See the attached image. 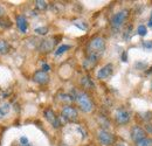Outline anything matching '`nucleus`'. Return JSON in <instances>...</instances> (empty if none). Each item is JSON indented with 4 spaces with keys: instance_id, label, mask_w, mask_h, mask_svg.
I'll return each instance as SVG.
<instances>
[{
    "instance_id": "obj_1",
    "label": "nucleus",
    "mask_w": 152,
    "mask_h": 146,
    "mask_svg": "<svg viewBox=\"0 0 152 146\" xmlns=\"http://www.w3.org/2000/svg\"><path fill=\"white\" fill-rule=\"evenodd\" d=\"M104 50H105V41L101 36H96L91 39L87 47L88 57L96 60V61H98V58L103 55Z\"/></svg>"
},
{
    "instance_id": "obj_2",
    "label": "nucleus",
    "mask_w": 152,
    "mask_h": 146,
    "mask_svg": "<svg viewBox=\"0 0 152 146\" xmlns=\"http://www.w3.org/2000/svg\"><path fill=\"white\" fill-rule=\"evenodd\" d=\"M77 105L80 107V109L86 113H89L94 110V103L91 101V98L89 97V95L84 91H76L74 95Z\"/></svg>"
},
{
    "instance_id": "obj_3",
    "label": "nucleus",
    "mask_w": 152,
    "mask_h": 146,
    "mask_svg": "<svg viewBox=\"0 0 152 146\" xmlns=\"http://www.w3.org/2000/svg\"><path fill=\"white\" fill-rule=\"evenodd\" d=\"M97 139L103 146H110L115 143V136L104 128L97 131Z\"/></svg>"
},
{
    "instance_id": "obj_4",
    "label": "nucleus",
    "mask_w": 152,
    "mask_h": 146,
    "mask_svg": "<svg viewBox=\"0 0 152 146\" xmlns=\"http://www.w3.org/2000/svg\"><path fill=\"white\" fill-rule=\"evenodd\" d=\"M128 15H129V11L128 9H122L119 12H117L114 17L111 18V27L115 28V29H118L119 27L123 26V23L125 22V20L128 19Z\"/></svg>"
},
{
    "instance_id": "obj_5",
    "label": "nucleus",
    "mask_w": 152,
    "mask_h": 146,
    "mask_svg": "<svg viewBox=\"0 0 152 146\" xmlns=\"http://www.w3.org/2000/svg\"><path fill=\"white\" fill-rule=\"evenodd\" d=\"M131 113L125 109H118L115 112V122L118 125H125L130 122Z\"/></svg>"
},
{
    "instance_id": "obj_6",
    "label": "nucleus",
    "mask_w": 152,
    "mask_h": 146,
    "mask_svg": "<svg viewBox=\"0 0 152 146\" xmlns=\"http://www.w3.org/2000/svg\"><path fill=\"white\" fill-rule=\"evenodd\" d=\"M62 117L68 122H76L78 119V112L77 110L72 105H66L62 108Z\"/></svg>"
},
{
    "instance_id": "obj_7",
    "label": "nucleus",
    "mask_w": 152,
    "mask_h": 146,
    "mask_svg": "<svg viewBox=\"0 0 152 146\" xmlns=\"http://www.w3.org/2000/svg\"><path fill=\"white\" fill-rule=\"evenodd\" d=\"M130 136H131V139H132L134 143L146 138V132L143 128H140L139 125H133L130 131Z\"/></svg>"
},
{
    "instance_id": "obj_8",
    "label": "nucleus",
    "mask_w": 152,
    "mask_h": 146,
    "mask_svg": "<svg viewBox=\"0 0 152 146\" xmlns=\"http://www.w3.org/2000/svg\"><path fill=\"white\" fill-rule=\"evenodd\" d=\"M114 73V66L111 63H108L103 66L98 72H97V78L98 80H107Z\"/></svg>"
},
{
    "instance_id": "obj_9",
    "label": "nucleus",
    "mask_w": 152,
    "mask_h": 146,
    "mask_svg": "<svg viewBox=\"0 0 152 146\" xmlns=\"http://www.w3.org/2000/svg\"><path fill=\"white\" fill-rule=\"evenodd\" d=\"M33 81L38 84H41V85H45L49 82V75L43 72V70H38L35 72L34 75H33Z\"/></svg>"
},
{
    "instance_id": "obj_10",
    "label": "nucleus",
    "mask_w": 152,
    "mask_h": 146,
    "mask_svg": "<svg viewBox=\"0 0 152 146\" xmlns=\"http://www.w3.org/2000/svg\"><path fill=\"white\" fill-rule=\"evenodd\" d=\"M43 115H45V118H46L54 128H58V126H60V120H58V118L56 117L55 112L52 109H46L43 111Z\"/></svg>"
},
{
    "instance_id": "obj_11",
    "label": "nucleus",
    "mask_w": 152,
    "mask_h": 146,
    "mask_svg": "<svg viewBox=\"0 0 152 146\" xmlns=\"http://www.w3.org/2000/svg\"><path fill=\"white\" fill-rule=\"evenodd\" d=\"M55 42H56V41H53V39H47V40H43V41L41 42L40 47H39L40 52H42V53H48V52L53 50Z\"/></svg>"
},
{
    "instance_id": "obj_12",
    "label": "nucleus",
    "mask_w": 152,
    "mask_h": 146,
    "mask_svg": "<svg viewBox=\"0 0 152 146\" xmlns=\"http://www.w3.org/2000/svg\"><path fill=\"white\" fill-rule=\"evenodd\" d=\"M15 21H17V26L19 28V31L21 33H26L27 29H28V22H27V19L25 18L23 15H18L15 18Z\"/></svg>"
},
{
    "instance_id": "obj_13",
    "label": "nucleus",
    "mask_w": 152,
    "mask_h": 146,
    "mask_svg": "<svg viewBox=\"0 0 152 146\" xmlns=\"http://www.w3.org/2000/svg\"><path fill=\"white\" fill-rule=\"evenodd\" d=\"M11 50V46L6 40H0V55L7 54Z\"/></svg>"
},
{
    "instance_id": "obj_14",
    "label": "nucleus",
    "mask_w": 152,
    "mask_h": 146,
    "mask_svg": "<svg viewBox=\"0 0 152 146\" xmlns=\"http://www.w3.org/2000/svg\"><path fill=\"white\" fill-rule=\"evenodd\" d=\"M81 84L86 89H94L95 88V84L93 83V81L90 80V77H83L82 81H81Z\"/></svg>"
},
{
    "instance_id": "obj_15",
    "label": "nucleus",
    "mask_w": 152,
    "mask_h": 146,
    "mask_svg": "<svg viewBox=\"0 0 152 146\" xmlns=\"http://www.w3.org/2000/svg\"><path fill=\"white\" fill-rule=\"evenodd\" d=\"M10 110H11V105H10L8 103H6V104H4V105L0 107V120H1L6 115H8Z\"/></svg>"
},
{
    "instance_id": "obj_16",
    "label": "nucleus",
    "mask_w": 152,
    "mask_h": 146,
    "mask_svg": "<svg viewBox=\"0 0 152 146\" xmlns=\"http://www.w3.org/2000/svg\"><path fill=\"white\" fill-rule=\"evenodd\" d=\"M134 145L136 146H152V138L146 137V138H144V139H142V140L134 143Z\"/></svg>"
},
{
    "instance_id": "obj_17",
    "label": "nucleus",
    "mask_w": 152,
    "mask_h": 146,
    "mask_svg": "<svg viewBox=\"0 0 152 146\" xmlns=\"http://www.w3.org/2000/svg\"><path fill=\"white\" fill-rule=\"evenodd\" d=\"M47 6H48V4L43 0H37L35 1V8L39 11H45L47 8Z\"/></svg>"
},
{
    "instance_id": "obj_18",
    "label": "nucleus",
    "mask_w": 152,
    "mask_h": 146,
    "mask_svg": "<svg viewBox=\"0 0 152 146\" xmlns=\"http://www.w3.org/2000/svg\"><path fill=\"white\" fill-rule=\"evenodd\" d=\"M68 49H70V46H69V45H61L56 50H55V55L58 56V55L63 54V53H66Z\"/></svg>"
},
{
    "instance_id": "obj_19",
    "label": "nucleus",
    "mask_w": 152,
    "mask_h": 146,
    "mask_svg": "<svg viewBox=\"0 0 152 146\" xmlns=\"http://www.w3.org/2000/svg\"><path fill=\"white\" fill-rule=\"evenodd\" d=\"M0 26L4 27V28H10L12 26V22H11V20L2 17V18H0Z\"/></svg>"
},
{
    "instance_id": "obj_20",
    "label": "nucleus",
    "mask_w": 152,
    "mask_h": 146,
    "mask_svg": "<svg viewBox=\"0 0 152 146\" xmlns=\"http://www.w3.org/2000/svg\"><path fill=\"white\" fill-rule=\"evenodd\" d=\"M137 32H138V34H139L140 36H144V35H146L148 29H146V27H145L144 25H139L138 28H137Z\"/></svg>"
},
{
    "instance_id": "obj_21",
    "label": "nucleus",
    "mask_w": 152,
    "mask_h": 146,
    "mask_svg": "<svg viewBox=\"0 0 152 146\" xmlns=\"http://www.w3.org/2000/svg\"><path fill=\"white\" fill-rule=\"evenodd\" d=\"M34 32L37 34H40V35H46L48 33V28L47 27H38V28H35Z\"/></svg>"
},
{
    "instance_id": "obj_22",
    "label": "nucleus",
    "mask_w": 152,
    "mask_h": 146,
    "mask_svg": "<svg viewBox=\"0 0 152 146\" xmlns=\"http://www.w3.org/2000/svg\"><path fill=\"white\" fill-rule=\"evenodd\" d=\"M28 144H31V143L28 142L27 137H21L20 138V145H28Z\"/></svg>"
},
{
    "instance_id": "obj_23",
    "label": "nucleus",
    "mask_w": 152,
    "mask_h": 146,
    "mask_svg": "<svg viewBox=\"0 0 152 146\" xmlns=\"http://www.w3.org/2000/svg\"><path fill=\"white\" fill-rule=\"evenodd\" d=\"M143 47L144 48H152V41H144Z\"/></svg>"
},
{
    "instance_id": "obj_24",
    "label": "nucleus",
    "mask_w": 152,
    "mask_h": 146,
    "mask_svg": "<svg viewBox=\"0 0 152 146\" xmlns=\"http://www.w3.org/2000/svg\"><path fill=\"white\" fill-rule=\"evenodd\" d=\"M42 70L47 73V72L49 70V66H48V64H43V66H42Z\"/></svg>"
},
{
    "instance_id": "obj_25",
    "label": "nucleus",
    "mask_w": 152,
    "mask_h": 146,
    "mask_svg": "<svg viewBox=\"0 0 152 146\" xmlns=\"http://www.w3.org/2000/svg\"><path fill=\"white\" fill-rule=\"evenodd\" d=\"M4 15H5V9L2 6H0V18H2Z\"/></svg>"
},
{
    "instance_id": "obj_26",
    "label": "nucleus",
    "mask_w": 152,
    "mask_h": 146,
    "mask_svg": "<svg viewBox=\"0 0 152 146\" xmlns=\"http://www.w3.org/2000/svg\"><path fill=\"white\" fill-rule=\"evenodd\" d=\"M122 61H123V62H125V61H126V52H124L123 55H122Z\"/></svg>"
},
{
    "instance_id": "obj_27",
    "label": "nucleus",
    "mask_w": 152,
    "mask_h": 146,
    "mask_svg": "<svg viewBox=\"0 0 152 146\" xmlns=\"http://www.w3.org/2000/svg\"><path fill=\"white\" fill-rule=\"evenodd\" d=\"M149 27H152V13L150 15V20H149Z\"/></svg>"
},
{
    "instance_id": "obj_28",
    "label": "nucleus",
    "mask_w": 152,
    "mask_h": 146,
    "mask_svg": "<svg viewBox=\"0 0 152 146\" xmlns=\"http://www.w3.org/2000/svg\"><path fill=\"white\" fill-rule=\"evenodd\" d=\"M116 146H128V145H125L124 143H119V144H117Z\"/></svg>"
},
{
    "instance_id": "obj_29",
    "label": "nucleus",
    "mask_w": 152,
    "mask_h": 146,
    "mask_svg": "<svg viewBox=\"0 0 152 146\" xmlns=\"http://www.w3.org/2000/svg\"><path fill=\"white\" fill-rule=\"evenodd\" d=\"M146 73H148V74H152V67H151V68H150V70H148Z\"/></svg>"
},
{
    "instance_id": "obj_30",
    "label": "nucleus",
    "mask_w": 152,
    "mask_h": 146,
    "mask_svg": "<svg viewBox=\"0 0 152 146\" xmlns=\"http://www.w3.org/2000/svg\"><path fill=\"white\" fill-rule=\"evenodd\" d=\"M20 146H32L31 144H28V145H20Z\"/></svg>"
},
{
    "instance_id": "obj_31",
    "label": "nucleus",
    "mask_w": 152,
    "mask_h": 146,
    "mask_svg": "<svg viewBox=\"0 0 152 146\" xmlns=\"http://www.w3.org/2000/svg\"><path fill=\"white\" fill-rule=\"evenodd\" d=\"M151 90H152V83H151Z\"/></svg>"
}]
</instances>
